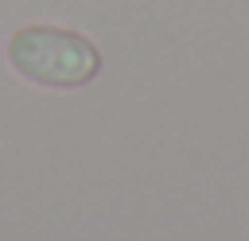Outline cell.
I'll return each instance as SVG.
<instances>
[{
    "mask_svg": "<svg viewBox=\"0 0 249 241\" xmlns=\"http://www.w3.org/2000/svg\"><path fill=\"white\" fill-rule=\"evenodd\" d=\"M8 62L19 78L47 89H78L101 74V51L54 23H23L8 35Z\"/></svg>",
    "mask_w": 249,
    "mask_h": 241,
    "instance_id": "1",
    "label": "cell"
}]
</instances>
